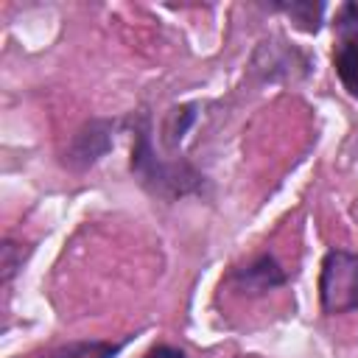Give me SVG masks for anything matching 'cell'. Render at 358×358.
I'll use <instances>...</instances> for the list:
<instances>
[{
  "mask_svg": "<svg viewBox=\"0 0 358 358\" xmlns=\"http://www.w3.org/2000/svg\"><path fill=\"white\" fill-rule=\"evenodd\" d=\"M319 296L327 313H344L358 308V255L330 249L322 260Z\"/></svg>",
  "mask_w": 358,
  "mask_h": 358,
  "instance_id": "cell-1",
  "label": "cell"
},
{
  "mask_svg": "<svg viewBox=\"0 0 358 358\" xmlns=\"http://www.w3.org/2000/svg\"><path fill=\"white\" fill-rule=\"evenodd\" d=\"M232 277L241 282V288H243V291H252V294L271 291V288H277V285H282V282H285L282 268H280V266H277V260H274V257H268V255L257 257V260H255V263H249L246 268H238Z\"/></svg>",
  "mask_w": 358,
  "mask_h": 358,
  "instance_id": "cell-2",
  "label": "cell"
},
{
  "mask_svg": "<svg viewBox=\"0 0 358 358\" xmlns=\"http://www.w3.org/2000/svg\"><path fill=\"white\" fill-rule=\"evenodd\" d=\"M106 148H109V123L92 120V123H87V126L76 134L70 162H78L81 168H84V165H92Z\"/></svg>",
  "mask_w": 358,
  "mask_h": 358,
  "instance_id": "cell-3",
  "label": "cell"
},
{
  "mask_svg": "<svg viewBox=\"0 0 358 358\" xmlns=\"http://www.w3.org/2000/svg\"><path fill=\"white\" fill-rule=\"evenodd\" d=\"M333 64L344 90L358 98V39H341V45L336 48Z\"/></svg>",
  "mask_w": 358,
  "mask_h": 358,
  "instance_id": "cell-4",
  "label": "cell"
},
{
  "mask_svg": "<svg viewBox=\"0 0 358 358\" xmlns=\"http://www.w3.org/2000/svg\"><path fill=\"white\" fill-rule=\"evenodd\" d=\"M123 350V341H70L64 347L50 350L42 358H115Z\"/></svg>",
  "mask_w": 358,
  "mask_h": 358,
  "instance_id": "cell-5",
  "label": "cell"
},
{
  "mask_svg": "<svg viewBox=\"0 0 358 358\" xmlns=\"http://www.w3.org/2000/svg\"><path fill=\"white\" fill-rule=\"evenodd\" d=\"M280 11H285L302 31H319V22H322V11L324 6L322 3H280L277 6Z\"/></svg>",
  "mask_w": 358,
  "mask_h": 358,
  "instance_id": "cell-6",
  "label": "cell"
},
{
  "mask_svg": "<svg viewBox=\"0 0 358 358\" xmlns=\"http://www.w3.org/2000/svg\"><path fill=\"white\" fill-rule=\"evenodd\" d=\"M336 31L341 39H358V6L347 3L336 20Z\"/></svg>",
  "mask_w": 358,
  "mask_h": 358,
  "instance_id": "cell-7",
  "label": "cell"
},
{
  "mask_svg": "<svg viewBox=\"0 0 358 358\" xmlns=\"http://www.w3.org/2000/svg\"><path fill=\"white\" fill-rule=\"evenodd\" d=\"M143 358H185V352L176 350V347H171V344H159V347H151Z\"/></svg>",
  "mask_w": 358,
  "mask_h": 358,
  "instance_id": "cell-8",
  "label": "cell"
}]
</instances>
